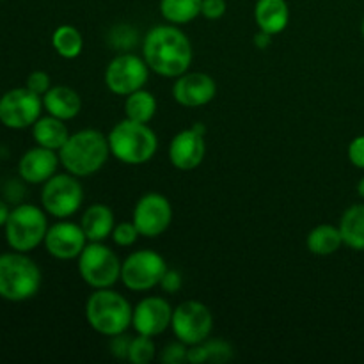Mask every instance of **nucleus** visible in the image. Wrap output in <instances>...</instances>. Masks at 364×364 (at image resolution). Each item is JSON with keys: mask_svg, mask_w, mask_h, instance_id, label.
<instances>
[{"mask_svg": "<svg viewBox=\"0 0 364 364\" xmlns=\"http://www.w3.org/2000/svg\"><path fill=\"white\" fill-rule=\"evenodd\" d=\"M192 57L191 39L178 25H156L142 39V59L159 77H181L191 68Z\"/></svg>", "mask_w": 364, "mask_h": 364, "instance_id": "nucleus-1", "label": "nucleus"}, {"mask_svg": "<svg viewBox=\"0 0 364 364\" xmlns=\"http://www.w3.org/2000/svg\"><path fill=\"white\" fill-rule=\"evenodd\" d=\"M60 166L77 178H87L103 169L110 156L109 137L95 128L78 130L59 149Z\"/></svg>", "mask_w": 364, "mask_h": 364, "instance_id": "nucleus-2", "label": "nucleus"}, {"mask_svg": "<svg viewBox=\"0 0 364 364\" xmlns=\"http://www.w3.org/2000/svg\"><path fill=\"white\" fill-rule=\"evenodd\" d=\"M134 308L119 291L112 288L95 290L85 302V320L95 333L112 338L132 327Z\"/></svg>", "mask_w": 364, "mask_h": 364, "instance_id": "nucleus-3", "label": "nucleus"}, {"mask_svg": "<svg viewBox=\"0 0 364 364\" xmlns=\"http://www.w3.org/2000/svg\"><path fill=\"white\" fill-rule=\"evenodd\" d=\"M110 155L124 166H142L155 156L159 137L149 123H137L124 117L109 132Z\"/></svg>", "mask_w": 364, "mask_h": 364, "instance_id": "nucleus-4", "label": "nucleus"}, {"mask_svg": "<svg viewBox=\"0 0 364 364\" xmlns=\"http://www.w3.org/2000/svg\"><path fill=\"white\" fill-rule=\"evenodd\" d=\"M41 270L27 252L0 255V297L9 302H23L36 297L41 288Z\"/></svg>", "mask_w": 364, "mask_h": 364, "instance_id": "nucleus-5", "label": "nucleus"}, {"mask_svg": "<svg viewBox=\"0 0 364 364\" xmlns=\"http://www.w3.org/2000/svg\"><path fill=\"white\" fill-rule=\"evenodd\" d=\"M6 240L13 251L31 252L45 242L48 231L46 212L36 205H18L6 223Z\"/></svg>", "mask_w": 364, "mask_h": 364, "instance_id": "nucleus-6", "label": "nucleus"}, {"mask_svg": "<svg viewBox=\"0 0 364 364\" xmlns=\"http://www.w3.org/2000/svg\"><path fill=\"white\" fill-rule=\"evenodd\" d=\"M78 274L92 290L112 288L121 281V262L116 252L103 242H89L77 258Z\"/></svg>", "mask_w": 364, "mask_h": 364, "instance_id": "nucleus-7", "label": "nucleus"}, {"mask_svg": "<svg viewBox=\"0 0 364 364\" xmlns=\"http://www.w3.org/2000/svg\"><path fill=\"white\" fill-rule=\"evenodd\" d=\"M84 205V187L80 178L70 173L53 174L43 183L41 206L55 219H68L75 215Z\"/></svg>", "mask_w": 364, "mask_h": 364, "instance_id": "nucleus-8", "label": "nucleus"}, {"mask_svg": "<svg viewBox=\"0 0 364 364\" xmlns=\"http://www.w3.org/2000/svg\"><path fill=\"white\" fill-rule=\"evenodd\" d=\"M167 263L159 252L151 249H141L123 259L121 265V283L130 291H149L160 287L164 274L167 272Z\"/></svg>", "mask_w": 364, "mask_h": 364, "instance_id": "nucleus-9", "label": "nucleus"}, {"mask_svg": "<svg viewBox=\"0 0 364 364\" xmlns=\"http://www.w3.org/2000/svg\"><path fill=\"white\" fill-rule=\"evenodd\" d=\"M149 71L151 70H149V66L141 55L124 52L114 57L107 64L103 80H105L107 89L112 95L127 98L132 92L144 89V85L148 84Z\"/></svg>", "mask_w": 364, "mask_h": 364, "instance_id": "nucleus-10", "label": "nucleus"}, {"mask_svg": "<svg viewBox=\"0 0 364 364\" xmlns=\"http://www.w3.org/2000/svg\"><path fill=\"white\" fill-rule=\"evenodd\" d=\"M171 329L176 340L188 347L205 343L213 331V315L203 302L185 301L174 308Z\"/></svg>", "mask_w": 364, "mask_h": 364, "instance_id": "nucleus-11", "label": "nucleus"}, {"mask_svg": "<svg viewBox=\"0 0 364 364\" xmlns=\"http://www.w3.org/2000/svg\"><path fill=\"white\" fill-rule=\"evenodd\" d=\"M41 96L27 87L11 89L0 98V123L11 130H23L41 117Z\"/></svg>", "mask_w": 364, "mask_h": 364, "instance_id": "nucleus-12", "label": "nucleus"}, {"mask_svg": "<svg viewBox=\"0 0 364 364\" xmlns=\"http://www.w3.org/2000/svg\"><path fill=\"white\" fill-rule=\"evenodd\" d=\"M132 220L144 238H156L173 223V205L160 192H148L135 203Z\"/></svg>", "mask_w": 364, "mask_h": 364, "instance_id": "nucleus-13", "label": "nucleus"}, {"mask_svg": "<svg viewBox=\"0 0 364 364\" xmlns=\"http://www.w3.org/2000/svg\"><path fill=\"white\" fill-rule=\"evenodd\" d=\"M174 308L164 297H149L141 299L135 304L134 315H132V327L137 334L155 338L166 333L173 322Z\"/></svg>", "mask_w": 364, "mask_h": 364, "instance_id": "nucleus-14", "label": "nucleus"}, {"mask_svg": "<svg viewBox=\"0 0 364 364\" xmlns=\"http://www.w3.org/2000/svg\"><path fill=\"white\" fill-rule=\"evenodd\" d=\"M43 244L52 258L70 262V259H77L80 256L89 240L80 224L60 219V223H55L48 228Z\"/></svg>", "mask_w": 364, "mask_h": 364, "instance_id": "nucleus-15", "label": "nucleus"}, {"mask_svg": "<svg viewBox=\"0 0 364 364\" xmlns=\"http://www.w3.org/2000/svg\"><path fill=\"white\" fill-rule=\"evenodd\" d=\"M217 84L208 73L192 71L183 73L181 77L174 78L173 96L178 105L185 109H198L205 107L215 98Z\"/></svg>", "mask_w": 364, "mask_h": 364, "instance_id": "nucleus-16", "label": "nucleus"}, {"mask_svg": "<svg viewBox=\"0 0 364 364\" xmlns=\"http://www.w3.org/2000/svg\"><path fill=\"white\" fill-rule=\"evenodd\" d=\"M206 155L205 135L194 128L178 132L169 144V160L178 171H194L203 164Z\"/></svg>", "mask_w": 364, "mask_h": 364, "instance_id": "nucleus-17", "label": "nucleus"}, {"mask_svg": "<svg viewBox=\"0 0 364 364\" xmlns=\"http://www.w3.org/2000/svg\"><path fill=\"white\" fill-rule=\"evenodd\" d=\"M59 166V153L43 148V146H36L21 155L20 162H18V173H20L21 180L27 183L43 185L57 173Z\"/></svg>", "mask_w": 364, "mask_h": 364, "instance_id": "nucleus-18", "label": "nucleus"}, {"mask_svg": "<svg viewBox=\"0 0 364 364\" xmlns=\"http://www.w3.org/2000/svg\"><path fill=\"white\" fill-rule=\"evenodd\" d=\"M43 109L53 117L63 121L75 119L82 110V98L75 89L68 85H55L43 95Z\"/></svg>", "mask_w": 364, "mask_h": 364, "instance_id": "nucleus-19", "label": "nucleus"}, {"mask_svg": "<svg viewBox=\"0 0 364 364\" xmlns=\"http://www.w3.org/2000/svg\"><path fill=\"white\" fill-rule=\"evenodd\" d=\"M80 226L84 230L89 242H105L112 235L116 226V217L112 208L103 203H96L84 210L80 219Z\"/></svg>", "mask_w": 364, "mask_h": 364, "instance_id": "nucleus-20", "label": "nucleus"}, {"mask_svg": "<svg viewBox=\"0 0 364 364\" xmlns=\"http://www.w3.org/2000/svg\"><path fill=\"white\" fill-rule=\"evenodd\" d=\"M255 21L259 31L267 34H281L290 21L287 0H258L255 6Z\"/></svg>", "mask_w": 364, "mask_h": 364, "instance_id": "nucleus-21", "label": "nucleus"}, {"mask_svg": "<svg viewBox=\"0 0 364 364\" xmlns=\"http://www.w3.org/2000/svg\"><path fill=\"white\" fill-rule=\"evenodd\" d=\"M70 135L71 134L66 127V121L50 116V114L45 117H39L32 124V137H34L36 144L53 149V151H59Z\"/></svg>", "mask_w": 364, "mask_h": 364, "instance_id": "nucleus-22", "label": "nucleus"}, {"mask_svg": "<svg viewBox=\"0 0 364 364\" xmlns=\"http://www.w3.org/2000/svg\"><path fill=\"white\" fill-rule=\"evenodd\" d=\"M343 237L338 226L320 224L313 228L306 237V247L315 256H331L343 247Z\"/></svg>", "mask_w": 364, "mask_h": 364, "instance_id": "nucleus-23", "label": "nucleus"}, {"mask_svg": "<svg viewBox=\"0 0 364 364\" xmlns=\"http://www.w3.org/2000/svg\"><path fill=\"white\" fill-rule=\"evenodd\" d=\"M343 244L352 251H364V203L348 206L340 220Z\"/></svg>", "mask_w": 364, "mask_h": 364, "instance_id": "nucleus-24", "label": "nucleus"}, {"mask_svg": "<svg viewBox=\"0 0 364 364\" xmlns=\"http://www.w3.org/2000/svg\"><path fill=\"white\" fill-rule=\"evenodd\" d=\"M156 98L146 89L132 92L124 100V117L137 123H151L153 117L156 116Z\"/></svg>", "mask_w": 364, "mask_h": 364, "instance_id": "nucleus-25", "label": "nucleus"}, {"mask_svg": "<svg viewBox=\"0 0 364 364\" xmlns=\"http://www.w3.org/2000/svg\"><path fill=\"white\" fill-rule=\"evenodd\" d=\"M203 0H160V13L167 23L187 25L201 16Z\"/></svg>", "mask_w": 364, "mask_h": 364, "instance_id": "nucleus-26", "label": "nucleus"}, {"mask_svg": "<svg viewBox=\"0 0 364 364\" xmlns=\"http://www.w3.org/2000/svg\"><path fill=\"white\" fill-rule=\"evenodd\" d=\"M52 46L63 59H77L84 50V38L73 25H59L52 34Z\"/></svg>", "mask_w": 364, "mask_h": 364, "instance_id": "nucleus-27", "label": "nucleus"}, {"mask_svg": "<svg viewBox=\"0 0 364 364\" xmlns=\"http://www.w3.org/2000/svg\"><path fill=\"white\" fill-rule=\"evenodd\" d=\"M156 347L153 338L144 336V334H137L132 338L130 352H128V361L134 364H149L155 359Z\"/></svg>", "mask_w": 364, "mask_h": 364, "instance_id": "nucleus-28", "label": "nucleus"}, {"mask_svg": "<svg viewBox=\"0 0 364 364\" xmlns=\"http://www.w3.org/2000/svg\"><path fill=\"white\" fill-rule=\"evenodd\" d=\"M139 237H141V233H139L134 220L116 224L112 230V235H110V238H112V242L117 247H132L139 240Z\"/></svg>", "mask_w": 364, "mask_h": 364, "instance_id": "nucleus-29", "label": "nucleus"}, {"mask_svg": "<svg viewBox=\"0 0 364 364\" xmlns=\"http://www.w3.org/2000/svg\"><path fill=\"white\" fill-rule=\"evenodd\" d=\"M208 363H230L235 358L233 347L224 340H206L205 341Z\"/></svg>", "mask_w": 364, "mask_h": 364, "instance_id": "nucleus-30", "label": "nucleus"}, {"mask_svg": "<svg viewBox=\"0 0 364 364\" xmlns=\"http://www.w3.org/2000/svg\"><path fill=\"white\" fill-rule=\"evenodd\" d=\"M187 352H188V345L181 343V341L178 340L174 341V343H169L164 347L162 354H160V361L164 364L187 363Z\"/></svg>", "mask_w": 364, "mask_h": 364, "instance_id": "nucleus-31", "label": "nucleus"}, {"mask_svg": "<svg viewBox=\"0 0 364 364\" xmlns=\"http://www.w3.org/2000/svg\"><path fill=\"white\" fill-rule=\"evenodd\" d=\"M25 87L31 89L32 92H36V95H39L43 98V95H46L48 92V89L52 87V80H50V75L46 73V71H32L31 75L27 77V80H25Z\"/></svg>", "mask_w": 364, "mask_h": 364, "instance_id": "nucleus-32", "label": "nucleus"}, {"mask_svg": "<svg viewBox=\"0 0 364 364\" xmlns=\"http://www.w3.org/2000/svg\"><path fill=\"white\" fill-rule=\"evenodd\" d=\"M226 0H203L201 2V16L206 20H220L226 14Z\"/></svg>", "mask_w": 364, "mask_h": 364, "instance_id": "nucleus-33", "label": "nucleus"}, {"mask_svg": "<svg viewBox=\"0 0 364 364\" xmlns=\"http://www.w3.org/2000/svg\"><path fill=\"white\" fill-rule=\"evenodd\" d=\"M132 338L127 333L117 334V336L110 338V354L117 359H128V352H130Z\"/></svg>", "mask_w": 364, "mask_h": 364, "instance_id": "nucleus-34", "label": "nucleus"}, {"mask_svg": "<svg viewBox=\"0 0 364 364\" xmlns=\"http://www.w3.org/2000/svg\"><path fill=\"white\" fill-rule=\"evenodd\" d=\"M347 155L352 166L364 171V135H358L355 139H352L350 144H348Z\"/></svg>", "mask_w": 364, "mask_h": 364, "instance_id": "nucleus-35", "label": "nucleus"}, {"mask_svg": "<svg viewBox=\"0 0 364 364\" xmlns=\"http://www.w3.org/2000/svg\"><path fill=\"white\" fill-rule=\"evenodd\" d=\"M181 287H183V279H181L180 272L173 269H167V272L164 274L162 281H160V288H162L164 294L176 295L178 291L181 290Z\"/></svg>", "mask_w": 364, "mask_h": 364, "instance_id": "nucleus-36", "label": "nucleus"}, {"mask_svg": "<svg viewBox=\"0 0 364 364\" xmlns=\"http://www.w3.org/2000/svg\"><path fill=\"white\" fill-rule=\"evenodd\" d=\"M187 363H191V364H205V363H208V354H206L205 343L191 345V347H188Z\"/></svg>", "mask_w": 364, "mask_h": 364, "instance_id": "nucleus-37", "label": "nucleus"}, {"mask_svg": "<svg viewBox=\"0 0 364 364\" xmlns=\"http://www.w3.org/2000/svg\"><path fill=\"white\" fill-rule=\"evenodd\" d=\"M270 43H272V36L267 34V32L259 31L258 34L255 36V46H256V48L265 50V48H269Z\"/></svg>", "mask_w": 364, "mask_h": 364, "instance_id": "nucleus-38", "label": "nucleus"}, {"mask_svg": "<svg viewBox=\"0 0 364 364\" xmlns=\"http://www.w3.org/2000/svg\"><path fill=\"white\" fill-rule=\"evenodd\" d=\"M9 213H11V210H9V206H7V203L0 199V228L6 226L7 219H9Z\"/></svg>", "mask_w": 364, "mask_h": 364, "instance_id": "nucleus-39", "label": "nucleus"}, {"mask_svg": "<svg viewBox=\"0 0 364 364\" xmlns=\"http://www.w3.org/2000/svg\"><path fill=\"white\" fill-rule=\"evenodd\" d=\"M192 128H194L196 132H198V134H201V135H205L206 134V127L203 123H196V124H192Z\"/></svg>", "mask_w": 364, "mask_h": 364, "instance_id": "nucleus-40", "label": "nucleus"}, {"mask_svg": "<svg viewBox=\"0 0 364 364\" xmlns=\"http://www.w3.org/2000/svg\"><path fill=\"white\" fill-rule=\"evenodd\" d=\"M358 194H359V198L364 201V176L359 180V183H358Z\"/></svg>", "mask_w": 364, "mask_h": 364, "instance_id": "nucleus-41", "label": "nucleus"}, {"mask_svg": "<svg viewBox=\"0 0 364 364\" xmlns=\"http://www.w3.org/2000/svg\"><path fill=\"white\" fill-rule=\"evenodd\" d=\"M361 34H363V39H364V16H363V21H361Z\"/></svg>", "mask_w": 364, "mask_h": 364, "instance_id": "nucleus-42", "label": "nucleus"}]
</instances>
